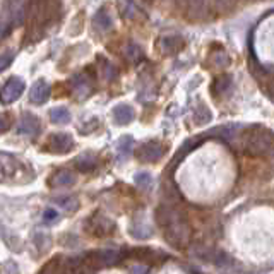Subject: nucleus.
<instances>
[{
    "instance_id": "1",
    "label": "nucleus",
    "mask_w": 274,
    "mask_h": 274,
    "mask_svg": "<svg viewBox=\"0 0 274 274\" xmlns=\"http://www.w3.org/2000/svg\"><path fill=\"white\" fill-rule=\"evenodd\" d=\"M156 221L163 230L166 242L175 249H185L192 238V228H190L187 218L172 206H159L156 209Z\"/></svg>"
},
{
    "instance_id": "2",
    "label": "nucleus",
    "mask_w": 274,
    "mask_h": 274,
    "mask_svg": "<svg viewBox=\"0 0 274 274\" xmlns=\"http://www.w3.org/2000/svg\"><path fill=\"white\" fill-rule=\"evenodd\" d=\"M242 149L250 156L274 155V132L262 127H250L242 130Z\"/></svg>"
},
{
    "instance_id": "3",
    "label": "nucleus",
    "mask_w": 274,
    "mask_h": 274,
    "mask_svg": "<svg viewBox=\"0 0 274 274\" xmlns=\"http://www.w3.org/2000/svg\"><path fill=\"white\" fill-rule=\"evenodd\" d=\"M168 148L159 141H149L144 142L141 148L137 149V158L142 163H156L166 155Z\"/></svg>"
},
{
    "instance_id": "4",
    "label": "nucleus",
    "mask_w": 274,
    "mask_h": 274,
    "mask_svg": "<svg viewBox=\"0 0 274 274\" xmlns=\"http://www.w3.org/2000/svg\"><path fill=\"white\" fill-rule=\"evenodd\" d=\"M22 93H24V81L19 78H11L0 91V103L11 105L16 99L21 98Z\"/></svg>"
},
{
    "instance_id": "5",
    "label": "nucleus",
    "mask_w": 274,
    "mask_h": 274,
    "mask_svg": "<svg viewBox=\"0 0 274 274\" xmlns=\"http://www.w3.org/2000/svg\"><path fill=\"white\" fill-rule=\"evenodd\" d=\"M86 230L95 236H108L110 233L115 230V223H113L110 218H106V216H103L98 213V215H95L93 218L88 219Z\"/></svg>"
},
{
    "instance_id": "6",
    "label": "nucleus",
    "mask_w": 274,
    "mask_h": 274,
    "mask_svg": "<svg viewBox=\"0 0 274 274\" xmlns=\"http://www.w3.org/2000/svg\"><path fill=\"white\" fill-rule=\"evenodd\" d=\"M72 146H74L72 136H69V134H65V132L53 134L48 142V149L52 153H57V155H65V153L71 151Z\"/></svg>"
},
{
    "instance_id": "7",
    "label": "nucleus",
    "mask_w": 274,
    "mask_h": 274,
    "mask_svg": "<svg viewBox=\"0 0 274 274\" xmlns=\"http://www.w3.org/2000/svg\"><path fill=\"white\" fill-rule=\"evenodd\" d=\"M41 130V122H39L38 117L31 115V113H24L19 120L18 125V134L28 137H36Z\"/></svg>"
},
{
    "instance_id": "8",
    "label": "nucleus",
    "mask_w": 274,
    "mask_h": 274,
    "mask_svg": "<svg viewBox=\"0 0 274 274\" xmlns=\"http://www.w3.org/2000/svg\"><path fill=\"white\" fill-rule=\"evenodd\" d=\"M183 48V39L176 35H170V36H163L159 39V50H161L163 55H176L180 50Z\"/></svg>"
},
{
    "instance_id": "9",
    "label": "nucleus",
    "mask_w": 274,
    "mask_h": 274,
    "mask_svg": "<svg viewBox=\"0 0 274 274\" xmlns=\"http://www.w3.org/2000/svg\"><path fill=\"white\" fill-rule=\"evenodd\" d=\"M50 187L52 189H62V187H71L76 183V175L71 170H59L50 176Z\"/></svg>"
},
{
    "instance_id": "10",
    "label": "nucleus",
    "mask_w": 274,
    "mask_h": 274,
    "mask_svg": "<svg viewBox=\"0 0 274 274\" xmlns=\"http://www.w3.org/2000/svg\"><path fill=\"white\" fill-rule=\"evenodd\" d=\"M50 95H52V88L45 81H38L29 91V98L35 105H43L45 101H48Z\"/></svg>"
},
{
    "instance_id": "11",
    "label": "nucleus",
    "mask_w": 274,
    "mask_h": 274,
    "mask_svg": "<svg viewBox=\"0 0 274 274\" xmlns=\"http://www.w3.org/2000/svg\"><path fill=\"white\" fill-rule=\"evenodd\" d=\"M232 84H233V79L230 74L218 76V78L213 81V86H211L213 96H215V98H221V96H225L226 93L232 89Z\"/></svg>"
},
{
    "instance_id": "12",
    "label": "nucleus",
    "mask_w": 274,
    "mask_h": 274,
    "mask_svg": "<svg viewBox=\"0 0 274 274\" xmlns=\"http://www.w3.org/2000/svg\"><path fill=\"white\" fill-rule=\"evenodd\" d=\"M134 117H136V112H134V108L130 105L122 103V105H117L115 108H113V120H115V123H118V125H127V123H130L134 120Z\"/></svg>"
},
{
    "instance_id": "13",
    "label": "nucleus",
    "mask_w": 274,
    "mask_h": 274,
    "mask_svg": "<svg viewBox=\"0 0 274 274\" xmlns=\"http://www.w3.org/2000/svg\"><path fill=\"white\" fill-rule=\"evenodd\" d=\"M197 257H202L204 260H209V262L215 264V266H228V264H232V257H230L228 254L221 252V250L206 249V252L197 254Z\"/></svg>"
},
{
    "instance_id": "14",
    "label": "nucleus",
    "mask_w": 274,
    "mask_h": 274,
    "mask_svg": "<svg viewBox=\"0 0 274 274\" xmlns=\"http://www.w3.org/2000/svg\"><path fill=\"white\" fill-rule=\"evenodd\" d=\"M96 257H98V260L103 266H113V264H118L122 260L123 252L118 249H106L96 254Z\"/></svg>"
},
{
    "instance_id": "15",
    "label": "nucleus",
    "mask_w": 274,
    "mask_h": 274,
    "mask_svg": "<svg viewBox=\"0 0 274 274\" xmlns=\"http://www.w3.org/2000/svg\"><path fill=\"white\" fill-rule=\"evenodd\" d=\"M130 233L134 238H149L153 233L151 225L144 219H134L132 226H130Z\"/></svg>"
},
{
    "instance_id": "16",
    "label": "nucleus",
    "mask_w": 274,
    "mask_h": 274,
    "mask_svg": "<svg viewBox=\"0 0 274 274\" xmlns=\"http://www.w3.org/2000/svg\"><path fill=\"white\" fill-rule=\"evenodd\" d=\"M74 91L79 96V99L86 98L91 93V82L88 81L86 76H76L74 78Z\"/></svg>"
},
{
    "instance_id": "17",
    "label": "nucleus",
    "mask_w": 274,
    "mask_h": 274,
    "mask_svg": "<svg viewBox=\"0 0 274 274\" xmlns=\"http://www.w3.org/2000/svg\"><path fill=\"white\" fill-rule=\"evenodd\" d=\"M76 166H78V170H81V172H93V170H96V166H98V159L93 155H82L76 159Z\"/></svg>"
},
{
    "instance_id": "18",
    "label": "nucleus",
    "mask_w": 274,
    "mask_h": 274,
    "mask_svg": "<svg viewBox=\"0 0 274 274\" xmlns=\"http://www.w3.org/2000/svg\"><path fill=\"white\" fill-rule=\"evenodd\" d=\"M95 26L99 31H108L112 28V18H110L108 11L106 9H99L95 16Z\"/></svg>"
},
{
    "instance_id": "19",
    "label": "nucleus",
    "mask_w": 274,
    "mask_h": 274,
    "mask_svg": "<svg viewBox=\"0 0 274 274\" xmlns=\"http://www.w3.org/2000/svg\"><path fill=\"white\" fill-rule=\"evenodd\" d=\"M213 115H211V110L208 108L206 105H199V108L194 112V122L197 125H208L211 122Z\"/></svg>"
},
{
    "instance_id": "20",
    "label": "nucleus",
    "mask_w": 274,
    "mask_h": 274,
    "mask_svg": "<svg viewBox=\"0 0 274 274\" xmlns=\"http://www.w3.org/2000/svg\"><path fill=\"white\" fill-rule=\"evenodd\" d=\"M53 202L57 204V206H60L62 209H65V211H69V213H74V211H78V208H79V200L76 199V197H72V196H65V197H57Z\"/></svg>"
},
{
    "instance_id": "21",
    "label": "nucleus",
    "mask_w": 274,
    "mask_h": 274,
    "mask_svg": "<svg viewBox=\"0 0 274 274\" xmlns=\"http://www.w3.org/2000/svg\"><path fill=\"white\" fill-rule=\"evenodd\" d=\"M50 120L53 123H69L71 122V112L65 106H59L50 112Z\"/></svg>"
},
{
    "instance_id": "22",
    "label": "nucleus",
    "mask_w": 274,
    "mask_h": 274,
    "mask_svg": "<svg viewBox=\"0 0 274 274\" xmlns=\"http://www.w3.org/2000/svg\"><path fill=\"white\" fill-rule=\"evenodd\" d=\"M136 185L141 190H149L153 185V176L148 172H139L136 175Z\"/></svg>"
},
{
    "instance_id": "23",
    "label": "nucleus",
    "mask_w": 274,
    "mask_h": 274,
    "mask_svg": "<svg viewBox=\"0 0 274 274\" xmlns=\"http://www.w3.org/2000/svg\"><path fill=\"white\" fill-rule=\"evenodd\" d=\"M132 146H134L132 137H122V141L118 142V156H120V158H125V156H129Z\"/></svg>"
},
{
    "instance_id": "24",
    "label": "nucleus",
    "mask_w": 274,
    "mask_h": 274,
    "mask_svg": "<svg viewBox=\"0 0 274 274\" xmlns=\"http://www.w3.org/2000/svg\"><path fill=\"white\" fill-rule=\"evenodd\" d=\"M12 62H14V52H5L4 55H0V72L9 69Z\"/></svg>"
},
{
    "instance_id": "25",
    "label": "nucleus",
    "mask_w": 274,
    "mask_h": 274,
    "mask_svg": "<svg viewBox=\"0 0 274 274\" xmlns=\"http://www.w3.org/2000/svg\"><path fill=\"white\" fill-rule=\"evenodd\" d=\"M127 55H129L130 60H134V62H136V60H139V57H142V52L132 43V45H129V48H127Z\"/></svg>"
},
{
    "instance_id": "26",
    "label": "nucleus",
    "mask_w": 274,
    "mask_h": 274,
    "mask_svg": "<svg viewBox=\"0 0 274 274\" xmlns=\"http://www.w3.org/2000/svg\"><path fill=\"white\" fill-rule=\"evenodd\" d=\"M57 218H59V213H57L55 209H52V208L46 209V211L43 213V219H45L46 223H53Z\"/></svg>"
},
{
    "instance_id": "27",
    "label": "nucleus",
    "mask_w": 274,
    "mask_h": 274,
    "mask_svg": "<svg viewBox=\"0 0 274 274\" xmlns=\"http://www.w3.org/2000/svg\"><path fill=\"white\" fill-rule=\"evenodd\" d=\"M266 93H267V96L274 101V76L266 81Z\"/></svg>"
},
{
    "instance_id": "28",
    "label": "nucleus",
    "mask_w": 274,
    "mask_h": 274,
    "mask_svg": "<svg viewBox=\"0 0 274 274\" xmlns=\"http://www.w3.org/2000/svg\"><path fill=\"white\" fill-rule=\"evenodd\" d=\"M9 127H11V122H9L7 117L0 115V134H4L5 130H9Z\"/></svg>"
},
{
    "instance_id": "29",
    "label": "nucleus",
    "mask_w": 274,
    "mask_h": 274,
    "mask_svg": "<svg viewBox=\"0 0 274 274\" xmlns=\"http://www.w3.org/2000/svg\"><path fill=\"white\" fill-rule=\"evenodd\" d=\"M132 271L134 273H148V267H142V266H139V267H132Z\"/></svg>"
},
{
    "instance_id": "30",
    "label": "nucleus",
    "mask_w": 274,
    "mask_h": 274,
    "mask_svg": "<svg viewBox=\"0 0 274 274\" xmlns=\"http://www.w3.org/2000/svg\"><path fill=\"white\" fill-rule=\"evenodd\" d=\"M0 36H2V26H0Z\"/></svg>"
}]
</instances>
